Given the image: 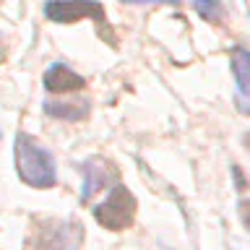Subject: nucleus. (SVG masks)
Returning a JSON list of instances; mask_svg holds the SVG:
<instances>
[{
    "label": "nucleus",
    "mask_w": 250,
    "mask_h": 250,
    "mask_svg": "<svg viewBox=\"0 0 250 250\" xmlns=\"http://www.w3.org/2000/svg\"><path fill=\"white\" fill-rule=\"evenodd\" d=\"M195 11H198L206 21L222 19V5H219V0H195Z\"/></svg>",
    "instance_id": "obj_9"
},
{
    "label": "nucleus",
    "mask_w": 250,
    "mask_h": 250,
    "mask_svg": "<svg viewBox=\"0 0 250 250\" xmlns=\"http://www.w3.org/2000/svg\"><path fill=\"white\" fill-rule=\"evenodd\" d=\"M86 81L78 73H73L68 65H62V62H58V65H52L50 70L44 73V89L47 91H78L83 89Z\"/></svg>",
    "instance_id": "obj_6"
},
{
    "label": "nucleus",
    "mask_w": 250,
    "mask_h": 250,
    "mask_svg": "<svg viewBox=\"0 0 250 250\" xmlns=\"http://www.w3.org/2000/svg\"><path fill=\"white\" fill-rule=\"evenodd\" d=\"M123 3H180V0H123Z\"/></svg>",
    "instance_id": "obj_11"
},
{
    "label": "nucleus",
    "mask_w": 250,
    "mask_h": 250,
    "mask_svg": "<svg viewBox=\"0 0 250 250\" xmlns=\"http://www.w3.org/2000/svg\"><path fill=\"white\" fill-rule=\"evenodd\" d=\"M232 70H234V78H237L240 109L242 112H250V52L248 50L232 52Z\"/></svg>",
    "instance_id": "obj_7"
},
{
    "label": "nucleus",
    "mask_w": 250,
    "mask_h": 250,
    "mask_svg": "<svg viewBox=\"0 0 250 250\" xmlns=\"http://www.w3.org/2000/svg\"><path fill=\"white\" fill-rule=\"evenodd\" d=\"M94 216L104 229L120 232L125 227H130L133 219H136V198L125 185H115L112 193L107 195V201L94 208Z\"/></svg>",
    "instance_id": "obj_2"
},
{
    "label": "nucleus",
    "mask_w": 250,
    "mask_h": 250,
    "mask_svg": "<svg viewBox=\"0 0 250 250\" xmlns=\"http://www.w3.org/2000/svg\"><path fill=\"white\" fill-rule=\"evenodd\" d=\"M16 172L26 185L31 188H52L55 180H58V172H55V159L47 148L34 141L26 133H19L16 136Z\"/></svg>",
    "instance_id": "obj_1"
},
{
    "label": "nucleus",
    "mask_w": 250,
    "mask_h": 250,
    "mask_svg": "<svg viewBox=\"0 0 250 250\" xmlns=\"http://www.w3.org/2000/svg\"><path fill=\"white\" fill-rule=\"evenodd\" d=\"M0 138H3V130H0Z\"/></svg>",
    "instance_id": "obj_12"
},
{
    "label": "nucleus",
    "mask_w": 250,
    "mask_h": 250,
    "mask_svg": "<svg viewBox=\"0 0 250 250\" xmlns=\"http://www.w3.org/2000/svg\"><path fill=\"white\" fill-rule=\"evenodd\" d=\"M44 16L55 23H73L78 19H94L102 29L107 26V16L97 0H50L44 5Z\"/></svg>",
    "instance_id": "obj_4"
},
{
    "label": "nucleus",
    "mask_w": 250,
    "mask_h": 250,
    "mask_svg": "<svg viewBox=\"0 0 250 250\" xmlns=\"http://www.w3.org/2000/svg\"><path fill=\"white\" fill-rule=\"evenodd\" d=\"M44 112L60 120H83L89 115V102H44Z\"/></svg>",
    "instance_id": "obj_8"
},
{
    "label": "nucleus",
    "mask_w": 250,
    "mask_h": 250,
    "mask_svg": "<svg viewBox=\"0 0 250 250\" xmlns=\"http://www.w3.org/2000/svg\"><path fill=\"white\" fill-rule=\"evenodd\" d=\"M240 214H242V222L250 227V201H242L240 203Z\"/></svg>",
    "instance_id": "obj_10"
},
{
    "label": "nucleus",
    "mask_w": 250,
    "mask_h": 250,
    "mask_svg": "<svg viewBox=\"0 0 250 250\" xmlns=\"http://www.w3.org/2000/svg\"><path fill=\"white\" fill-rule=\"evenodd\" d=\"M81 175H83L81 201H91L99 190H104V185H109L115 180L117 169L104 159H86L81 164Z\"/></svg>",
    "instance_id": "obj_5"
},
{
    "label": "nucleus",
    "mask_w": 250,
    "mask_h": 250,
    "mask_svg": "<svg viewBox=\"0 0 250 250\" xmlns=\"http://www.w3.org/2000/svg\"><path fill=\"white\" fill-rule=\"evenodd\" d=\"M83 242V227L76 222H44L37 229L34 250H78Z\"/></svg>",
    "instance_id": "obj_3"
}]
</instances>
